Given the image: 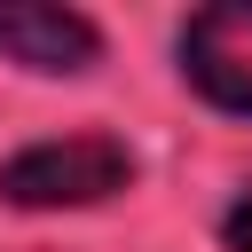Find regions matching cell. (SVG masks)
<instances>
[{
  "label": "cell",
  "mask_w": 252,
  "mask_h": 252,
  "mask_svg": "<svg viewBox=\"0 0 252 252\" xmlns=\"http://www.w3.org/2000/svg\"><path fill=\"white\" fill-rule=\"evenodd\" d=\"M134 181L126 142L110 134H63V142H32L0 165V197L8 205H102Z\"/></svg>",
  "instance_id": "obj_1"
},
{
  "label": "cell",
  "mask_w": 252,
  "mask_h": 252,
  "mask_svg": "<svg viewBox=\"0 0 252 252\" xmlns=\"http://www.w3.org/2000/svg\"><path fill=\"white\" fill-rule=\"evenodd\" d=\"M181 71L205 102L252 118V0H220V8H197L189 32H181Z\"/></svg>",
  "instance_id": "obj_2"
},
{
  "label": "cell",
  "mask_w": 252,
  "mask_h": 252,
  "mask_svg": "<svg viewBox=\"0 0 252 252\" xmlns=\"http://www.w3.org/2000/svg\"><path fill=\"white\" fill-rule=\"evenodd\" d=\"M102 55L94 24L79 8H47V0H0V63L24 71H87Z\"/></svg>",
  "instance_id": "obj_3"
},
{
  "label": "cell",
  "mask_w": 252,
  "mask_h": 252,
  "mask_svg": "<svg viewBox=\"0 0 252 252\" xmlns=\"http://www.w3.org/2000/svg\"><path fill=\"white\" fill-rule=\"evenodd\" d=\"M220 236H228V252H252V197H236V205H228Z\"/></svg>",
  "instance_id": "obj_4"
}]
</instances>
